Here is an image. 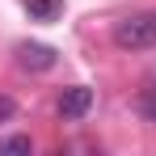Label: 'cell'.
I'll list each match as a JSON object with an SVG mask.
<instances>
[{"instance_id":"obj_5","label":"cell","mask_w":156,"mask_h":156,"mask_svg":"<svg viewBox=\"0 0 156 156\" xmlns=\"http://www.w3.org/2000/svg\"><path fill=\"white\" fill-rule=\"evenodd\" d=\"M135 105H139V114H144V118H148V122L156 127V84H152V89H144Z\"/></svg>"},{"instance_id":"obj_2","label":"cell","mask_w":156,"mask_h":156,"mask_svg":"<svg viewBox=\"0 0 156 156\" xmlns=\"http://www.w3.org/2000/svg\"><path fill=\"white\" fill-rule=\"evenodd\" d=\"M89 110H93V89H84V84L63 89V97H59V118H84Z\"/></svg>"},{"instance_id":"obj_3","label":"cell","mask_w":156,"mask_h":156,"mask_svg":"<svg viewBox=\"0 0 156 156\" xmlns=\"http://www.w3.org/2000/svg\"><path fill=\"white\" fill-rule=\"evenodd\" d=\"M17 63L30 68V72H47V68H55V51L42 47V42H21L17 47Z\"/></svg>"},{"instance_id":"obj_4","label":"cell","mask_w":156,"mask_h":156,"mask_svg":"<svg viewBox=\"0 0 156 156\" xmlns=\"http://www.w3.org/2000/svg\"><path fill=\"white\" fill-rule=\"evenodd\" d=\"M26 9H30L34 21H55L59 9H63V0H26Z\"/></svg>"},{"instance_id":"obj_1","label":"cell","mask_w":156,"mask_h":156,"mask_svg":"<svg viewBox=\"0 0 156 156\" xmlns=\"http://www.w3.org/2000/svg\"><path fill=\"white\" fill-rule=\"evenodd\" d=\"M114 42L122 51H152L156 47V13H131L114 26Z\"/></svg>"},{"instance_id":"obj_6","label":"cell","mask_w":156,"mask_h":156,"mask_svg":"<svg viewBox=\"0 0 156 156\" xmlns=\"http://www.w3.org/2000/svg\"><path fill=\"white\" fill-rule=\"evenodd\" d=\"M0 152H30V139L26 135H4L0 139Z\"/></svg>"}]
</instances>
